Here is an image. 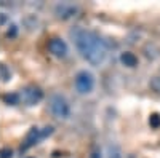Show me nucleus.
Listing matches in <instances>:
<instances>
[{
  "instance_id": "obj_1",
  "label": "nucleus",
  "mask_w": 160,
  "mask_h": 158,
  "mask_svg": "<svg viewBox=\"0 0 160 158\" xmlns=\"http://www.w3.org/2000/svg\"><path fill=\"white\" fill-rule=\"evenodd\" d=\"M71 38L80 56L91 65H101L108 58V45L96 32L77 26L71 31Z\"/></svg>"
},
{
  "instance_id": "obj_2",
  "label": "nucleus",
  "mask_w": 160,
  "mask_h": 158,
  "mask_svg": "<svg viewBox=\"0 0 160 158\" xmlns=\"http://www.w3.org/2000/svg\"><path fill=\"white\" fill-rule=\"evenodd\" d=\"M48 110L58 120H66L71 115V105L62 94H53L48 99Z\"/></svg>"
},
{
  "instance_id": "obj_3",
  "label": "nucleus",
  "mask_w": 160,
  "mask_h": 158,
  "mask_svg": "<svg viewBox=\"0 0 160 158\" xmlns=\"http://www.w3.org/2000/svg\"><path fill=\"white\" fill-rule=\"evenodd\" d=\"M74 86L78 94H90L95 89V75L87 69L78 70L74 77Z\"/></svg>"
},
{
  "instance_id": "obj_4",
  "label": "nucleus",
  "mask_w": 160,
  "mask_h": 158,
  "mask_svg": "<svg viewBox=\"0 0 160 158\" xmlns=\"http://www.w3.org/2000/svg\"><path fill=\"white\" fill-rule=\"evenodd\" d=\"M51 133H53V126H43V128L34 126V128H31L29 133H28V136H26V139H24V144H22L21 150H28V149L37 146L38 142H42V141H43L45 137H48Z\"/></svg>"
},
{
  "instance_id": "obj_5",
  "label": "nucleus",
  "mask_w": 160,
  "mask_h": 158,
  "mask_svg": "<svg viewBox=\"0 0 160 158\" xmlns=\"http://www.w3.org/2000/svg\"><path fill=\"white\" fill-rule=\"evenodd\" d=\"M19 96H21V102L22 104L35 105V104H38L40 101L43 99V91L37 85H28V86H24L19 91Z\"/></svg>"
},
{
  "instance_id": "obj_6",
  "label": "nucleus",
  "mask_w": 160,
  "mask_h": 158,
  "mask_svg": "<svg viewBox=\"0 0 160 158\" xmlns=\"http://www.w3.org/2000/svg\"><path fill=\"white\" fill-rule=\"evenodd\" d=\"M48 51L55 58H66L69 53V46L66 43V40H62L61 37H53L48 42Z\"/></svg>"
},
{
  "instance_id": "obj_7",
  "label": "nucleus",
  "mask_w": 160,
  "mask_h": 158,
  "mask_svg": "<svg viewBox=\"0 0 160 158\" xmlns=\"http://www.w3.org/2000/svg\"><path fill=\"white\" fill-rule=\"evenodd\" d=\"M55 13H56V16H59V18H62V19H68V18L75 16L77 7H74V5H71V3H59V5H56Z\"/></svg>"
},
{
  "instance_id": "obj_8",
  "label": "nucleus",
  "mask_w": 160,
  "mask_h": 158,
  "mask_svg": "<svg viewBox=\"0 0 160 158\" xmlns=\"http://www.w3.org/2000/svg\"><path fill=\"white\" fill-rule=\"evenodd\" d=\"M120 62H122L125 67H136L138 65V58H136V55L135 53H131V51H125V53H122L120 55Z\"/></svg>"
},
{
  "instance_id": "obj_9",
  "label": "nucleus",
  "mask_w": 160,
  "mask_h": 158,
  "mask_svg": "<svg viewBox=\"0 0 160 158\" xmlns=\"http://www.w3.org/2000/svg\"><path fill=\"white\" fill-rule=\"evenodd\" d=\"M3 102L5 104H8V105H18V104H21V96H19V93H7V94H3Z\"/></svg>"
},
{
  "instance_id": "obj_10",
  "label": "nucleus",
  "mask_w": 160,
  "mask_h": 158,
  "mask_svg": "<svg viewBox=\"0 0 160 158\" xmlns=\"http://www.w3.org/2000/svg\"><path fill=\"white\" fill-rule=\"evenodd\" d=\"M0 78H2V82H10L11 80V70L3 62H0Z\"/></svg>"
},
{
  "instance_id": "obj_11",
  "label": "nucleus",
  "mask_w": 160,
  "mask_h": 158,
  "mask_svg": "<svg viewBox=\"0 0 160 158\" xmlns=\"http://www.w3.org/2000/svg\"><path fill=\"white\" fill-rule=\"evenodd\" d=\"M149 86L152 91H155L157 94H160V75H155L151 78V82H149Z\"/></svg>"
},
{
  "instance_id": "obj_12",
  "label": "nucleus",
  "mask_w": 160,
  "mask_h": 158,
  "mask_svg": "<svg viewBox=\"0 0 160 158\" xmlns=\"http://www.w3.org/2000/svg\"><path fill=\"white\" fill-rule=\"evenodd\" d=\"M149 125L152 126V128H160V113H151V117H149Z\"/></svg>"
},
{
  "instance_id": "obj_13",
  "label": "nucleus",
  "mask_w": 160,
  "mask_h": 158,
  "mask_svg": "<svg viewBox=\"0 0 160 158\" xmlns=\"http://www.w3.org/2000/svg\"><path fill=\"white\" fill-rule=\"evenodd\" d=\"M0 158H13V150L10 147L0 149Z\"/></svg>"
},
{
  "instance_id": "obj_14",
  "label": "nucleus",
  "mask_w": 160,
  "mask_h": 158,
  "mask_svg": "<svg viewBox=\"0 0 160 158\" xmlns=\"http://www.w3.org/2000/svg\"><path fill=\"white\" fill-rule=\"evenodd\" d=\"M16 32H18L16 26H15V24H11L10 27H8V31H7V37H15V35H16Z\"/></svg>"
},
{
  "instance_id": "obj_15",
  "label": "nucleus",
  "mask_w": 160,
  "mask_h": 158,
  "mask_svg": "<svg viewBox=\"0 0 160 158\" xmlns=\"http://www.w3.org/2000/svg\"><path fill=\"white\" fill-rule=\"evenodd\" d=\"M109 158H123V156L120 155V152H118V150H115V149H114V150H111V155H109Z\"/></svg>"
},
{
  "instance_id": "obj_16",
  "label": "nucleus",
  "mask_w": 160,
  "mask_h": 158,
  "mask_svg": "<svg viewBox=\"0 0 160 158\" xmlns=\"http://www.w3.org/2000/svg\"><path fill=\"white\" fill-rule=\"evenodd\" d=\"M90 158H101V152L99 150H93V153H91Z\"/></svg>"
},
{
  "instance_id": "obj_17",
  "label": "nucleus",
  "mask_w": 160,
  "mask_h": 158,
  "mask_svg": "<svg viewBox=\"0 0 160 158\" xmlns=\"http://www.w3.org/2000/svg\"><path fill=\"white\" fill-rule=\"evenodd\" d=\"M5 19H7V18H5V13H0V24H3Z\"/></svg>"
}]
</instances>
